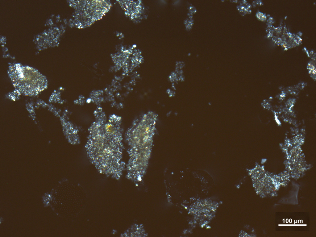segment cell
<instances>
[{
	"mask_svg": "<svg viewBox=\"0 0 316 237\" xmlns=\"http://www.w3.org/2000/svg\"><path fill=\"white\" fill-rule=\"evenodd\" d=\"M94 122L89 130L85 145L88 157L101 173L118 179L125 167L122 160L124 147L119 119Z\"/></svg>",
	"mask_w": 316,
	"mask_h": 237,
	"instance_id": "cell-1",
	"label": "cell"
},
{
	"mask_svg": "<svg viewBox=\"0 0 316 237\" xmlns=\"http://www.w3.org/2000/svg\"><path fill=\"white\" fill-rule=\"evenodd\" d=\"M8 73L15 89L23 94L35 95L47 87L45 77L32 68L15 64L10 66Z\"/></svg>",
	"mask_w": 316,
	"mask_h": 237,
	"instance_id": "cell-2",
	"label": "cell"
},
{
	"mask_svg": "<svg viewBox=\"0 0 316 237\" xmlns=\"http://www.w3.org/2000/svg\"><path fill=\"white\" fill-rule=\"evenodd\" d=\"M157 117L154 112H149L134 122L126 134L129 148H140L153 143Z\"/></svg>",
	"mask_w": 316,
	"mask_h": 237,
	"instance_id": "cell-3",
	"label": "cell"
},
{
	"mask_svg": "<svg viewBox=\"0 0 316 237\" xmlns=\"http://www.w3.org/2000/svg\"><path fill=\"white\" fill-rule=\"evenodd\" d=\"M152 146L139 149L129 148V158L127 165V178L137 183L143 177L147 168L151 157Z\"/></svg>",
	"mask_w": 316,
	"mask_h": 237,
	"instance_id": "cell-4",
	"label": "cell"
},
{
	"mask_svg": "<svg viewBox=\"0 0 316 237\" xmlns=\"http://www.w3.org/2000/svg\"><path fill=\"white\" fill-rule=\"evenodd\" d=\"M124 235L125 236L145 237L147 235L143 225L136 224L128 229Z\"/></svg>",
	"mask_w": 316,
	"mask_h": 237,
	"instance_id": "cell-5",
	"label": "cell"
},
{
	"mask_svg": "<svg viewBox=\"0 0 316 237\" xmlns=\"http://www.w3.org/2000/svg\"><path fill=\"white\" fill-rule=\"evenodd\" d=\"M304 50H305V51L306 52V53H307V55H308V56H309H309H309V52H308V50H307V49H306V47H304Z\"/></svg>",
	"mask_w": 316,
	"mask_h": 237,
	"instance_id": "cell-6",
	"label": "cell"
}]
</instances>
